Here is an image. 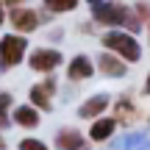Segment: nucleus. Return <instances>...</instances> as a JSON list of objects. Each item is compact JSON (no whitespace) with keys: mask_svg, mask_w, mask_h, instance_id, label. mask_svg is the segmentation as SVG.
Segmentation results:
<instances>
[{"mask_svg":"<svg viewBox=\"0 0 150 150\" xmlns=\"http://www.w3.org/2000/svg\"><path fill=\"white\" fill-rule=\"evenodd\" d=\"M92 22L97 28H106V31H128V33H139L142 22L136 20L134 8L122 0H103L100 6L92 8Z\"/></svg>","mask_w":150,"mask_h":150,"instance_id":"1","label":"nucleus"},{"mask_svg":"<svg viewBox=\"0 0 150 150\" xmlns=\"http://www.w3.org/2000/svg\"><path fill=\"white\" fill-rule=\"evenodd\" d=\"M100 45H103L106 53H114L128 67L142 61V42L128 31H103L100 33Z\"/></svg>","mask_w":150,"mask_h":150,"instance_id":"2","label":"nucleus"},{"mask_svg":"<svg viewBox=\"0 0 150 150\" xmlns=\"http://www.w3.org/2000/svg\"><path fill=\"white\" fill-rule=\"evenodd\" d=\"M28 50V36H20V33H3L0 36V72H11L14 67H20L25 61Z\"/></svg>","mask_w":150,"mask_h":150,"instance_id":"3","label":"nucleus"},{"mask_svg":"<svg viewBox=\"0 0 150 150\" xmlns=\"http://www.w3.org/2000/svg\"><path fill=\"white\" fill-rule=\"evenodd\" d=\"M6 22L11 25V33H20V36H28V33H36L45 22H53L50 14L45 11H36L31 6H22V8H11Z\"/></svg>","mask_w":150,"mask_h":150,"instance_id":"4","label":"nucleus"},{"mask_svg":"<svg viewBox=\"0 0 150 150\" xmlns=\"http://www.w3.org/2000/svg\"><path fill=\"white\" fill-rule=\"evenodd\" d=\"M25 61H28V70H33L36 75H56V70H59V67L67 64L64 53H61L59 47H47V45L28 50Z\"/></svg>","mask_w":150,"mask_h":150,"instance_id":"5","label":"nucleus"},{"mask_svg":"<svg viewBox=\"0 0 150 150\" xmlns=\"http://www.w3.org/2000/svg\"><path fill=\"white\" fill-rule=\"evenodd\" d=\"M56 95H59V81H56V75H45L42 81H36V83L28 89V103H31L39 114H50L53 111V97Z\"/></svg>","mask_w":150,"mask_h":150,"instance_id":"6","label":"nucleus"},{"mask_svg":"<svg viewBox=\"0 0 150 150\" xmlns=\"http://www.w3.org/2000/svg\"><path fill=\"white\" fill-rule=\"evenodd\" d=\"M64 75L70 83H83V81L95 78L97 70H95V59L89 53H75L70 61L64 64Z\"/></svg>","mask_w":150,"mask_h":150,"instance_id":"7","label":"nucleus"},{"mask_svg":"<svg viewBox=\"0 0 150 150\" xmlns=\"http://www.w3.org/2000/svg\"><path fill=\"white\" fill-rule=\"evenodd\" d=\"M111 117L117 120V125L120 128H131L134 122H139L142 120V111H139V106L134 103V97L131 95H120V97H114L111 100Z\"/></svg>","mask_w":150,"mask_h":150,"instance_id":"8","label":"nucleus"},{"mask_svg":"<svg viewBox=\"0 0 150 150\" xmlns=\"http://www.w3.org/2000/svg\"><path fill=\"white\" fill-rule=\"evenodd\" d=\"M117 131H120L117 120H114L111 114H103V117H97V120H92V122H89L86 139H89V145H103V142H111Z\"/></svg>","mask_w":150,"mask_h":150,"instance_id":"9","label":"nucleus"},{"mask_svg":"<svg viewBox=\"0 0 150 150\" xmlns=\"http://www.w3.org/2000/svg\"><path fill=\"white\" fill-rule=\"evenodd\" d=\"M108 108H111V95H108V92H95V95H89L86 100H81L78 117L92 122V120H97V117H103V114H108Z\"/></svg>","mask_w":150,"mask_h":150,"instance_id":"10","label":"nucleus"},{"mask_svg":"<svg viewBox=\"0 0 150 150\" xmlns=\"http://www.w3.org/2000/svg\"><path fill=\"white\" fill-rule=\"evenodd\" d=\"M95 70L103 75V78H111V81H120L125 78V75L131 72V67L125 64L122 59H117L114 53H106V50H100L95 59Z\"/></svg>","mask_w":150,"mask_h":150,"instance_id":"11","label":"nucleus"},{"mask_svg":"<svg viewBox=\"0 0 150 150\" xmlns=\"http://www.w3.org/2000/svg\"><path fill=\"white\" fill-rule=\"evenodd\" d=\"M53 145H56V150H92L86 134H81L78 128H72V125H64V128L56 131Z\"/></svg>","mask_w":150,"mask_h":150,"instance_id":"12","label":"nucleus"},{"mask_svg":"<svg viewBox=\"0 0 150 150\" xmlns=\"http://www.w3.org/2000/svg\"><path fill=\"white\" fill-rule=\"evenodd\" d=\"M11 125H17V128H22V131H36L39 125H42V114H39L31 103H20V106L11 108Z\"/></svg>","mask_w":150,"mask_h":150,"instance_id":"13","label":"nucleus"},{"mask_svg":"<svg viewBox=\"0 0 150 150\" xmlns=\"http://www.w3.org/2000/svg\"><path fill=\"white\" fill-rule=\"evenodd\" d=\"M81 6V0H42L45 14L50 17H61V14H72L75 8Z\"/></svg>","mask_w":150,"mask_h":150,"instance_id":"14","label":"nucleus"},{"mask_svg":"<svg viewBox=\"0 0 150 150\" xmlns=\"http://www.w3.org/2000/svg\"><path fill=\"white\" fill-rule=\"evenodd\" d=\"M11 108H14V95L0 89V134L11 125Z\"/></svg>","mask_w":150,"mask_h":150,"instance_id":"15","label":"nucleus"},{"mask_svg":"<svg viewBox=\"0 0 150 150\" xmlns=\"http://www.w3.org/2000/svg\"><path fill=\"white\" fill-rule=\"evenodd\" d=\"M117 147L120 150H150V142H145L139 134H131V136H125Z\"/></svg>","mask_w":150,"mask_h":150,"instance_id":"16","label":"nucleus"},{"mask_svg":"<svg viewBox=\"0 0 150 150\" xmlns=\"http://www.w3.org/2000/svg\"><path fill=\"white\" fill-rule=\"evenodd\" d=\"M131 8H134L136 20L142 22V28H147V31H150V3H147V0H136Z\"/></svg>","mask_w":150,"mask_h":150,"instance_id":"17","label":"nucleus"},{"mask_svg":"<svg viewBox=\"0 0 150 150\" xmlns=\"http://www.w3.org/2000/svg\"><path fill=\"white\" fill-rule=\"evenodd\" d=\"M17 150H50L47 142L36 139V136H22L20 142H17Z\"/></svg>","mask_w":150,"mask_h":150,"instance_id":"18","label":"nucleus"},{"mask_svg":"<svg viewBox=\"0 0 150 150\" xmlns=\"http://www.w3.org/2000/svg\"><path fill=\"white\" fill-rule=\"evenodd\" d=\"M28 0H3V6H6V11H11V8H22Z\"/></svg>","mask_w":150,"mask_h":150,"instance_id":"19","label":"nucleus"},{"mask_svg":"<svg viewBox=\"0 0 150 150\" xmlns=\"http://www.w3.org/2000/svg\"><path fill=\"white\" fill-rule=\"evenodd\" d=\"M142 95L150 97V70H147V75H145V81H142Z\"/></svg>","mask_w":150,"mask_h":150,"instance_id":"20","label":"nucleus"},{"mask_svg":"<svg viewBox=\"0 0 150 150\" xmlns=\"http://www.w3.org/2000/svg\"><path fill=\"white\" fill-rule=\"evenodd\" d=\"M6 17H8V11H6V6H3V0H0V28L6 25Z\"/></svg>","mask_w":150,"mask_h":150,"instance_id":"21","label":"nucleus"},{"mask_svg":"<svg viewBox=\"0 0 150 150\" xmlns=\"http://www.w3.org/2000/svg\"><path fill=\"white\" fill-rule=\"evenodd\" d=\"M61 36H64V28H53V31H50V39H53V42L61 39Z\"/></svg>","mask_w":150,"mask_h":150,"instance_id":"22","label":"nucleus"},{"mask_svg":"<svg viewBox=\"0 0 150 150\" xmlns=\"http://www.w3.org/2000/svg\"><path fill=\"white\" fill-rule=\"evenodd\" d=\"M83 3H86V6H89V8H95V6H100V3H103V0H83Z\"/></svg>","mask_w":150,"mask_h":150,"instance_id":"23","label":"nucleus"},{"mask_svg":"<svg viewBox=\"0 0 150 150\" xmlns=\"http://www.w3.org/2000/svg\"><path fill=\"white\" fill-rule=\"evenodd\" d=\"M0 150H6V139H3V134H0Z\"/></svg>","mask_w":150,"mask_h":150,"instance_id":"24","label":"nucleus"}]
</instances>
